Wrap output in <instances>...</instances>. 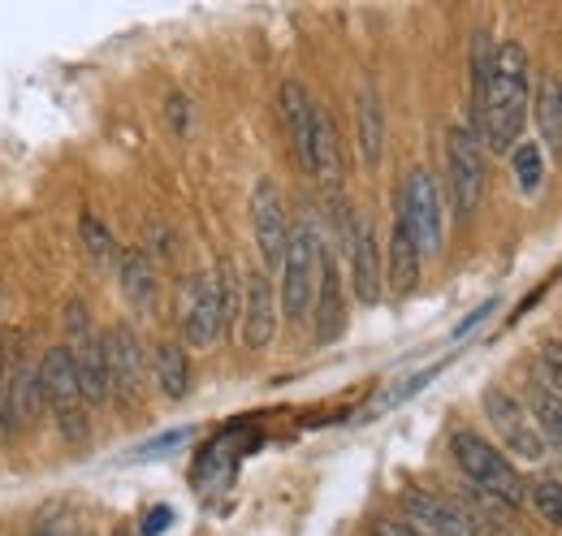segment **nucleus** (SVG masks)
Listing matches in <instances>:
<instances>
[{
	"label": "nucleus",
	"mask_w": 562,
	"mask_h": 536,
	"mask_svg": "<svg viewBox=\"0 0 562 536\" xmlns=\"http://www.w3.org/2000/svg\"><path fill=\"white\" fill-rule=\"evenodd\" d=\"M104 368H109V390L122 402H135L147 386V368H143V346L131 325H109L104 330Z\"/></svg>",
	"instance_id": "9"
},
{
	"label": "nucleus",
	"mask_w": 562,
	"mask_h": 536,
	"mask_svg": "<svg viewBox=\"0 0 562 536\" xmlns=\"http://www.w3.org/2000/svg\"><path fill=\"white\" fill-rule=\"evenodd\" d=\"M450 450H454V464L463 468V476L481 489V493H490L493 502H502V506H519L524 502V480H519V471L510 468V459L490 446L481 433H468V428H459L454 437H450Z\"/></svg>",
	"instance_id": "3"
},
{
	"label": "nucleus",
	"mask_w": 562,
	"mask_h": 536,
	"mask_svg": "<svg viewBox=\"0 0 562 536\" xmlns=\"http://www.w3.org/2000/svg\"><path fill=\"white\" fill-rule=\"evenodd\" d=\"M355 138H359L363 165L376 169L381 156H385V113H381V96L372 87H363L359 100H355Z\"/></svg>",
	"instance_id": "19"
},
{
	"label": "nucleus",
	"mask_w": 562,
	"mask_h": 536,
	"mask_svg": "<svg viewBox=\"0 0 562 536\" xmlns=\"http://www.w3.org/2000/svg\"><path fill=\"white\" fill-rule=\"evenodd\" d=\"M537 126L550 143V156H562V74H546L537 87Z\"/></svg>",
	"instance_id": "23"
},
{
	"label": "nucleus",
	"mask_w": 562,
	"mask_h": 536,
	"mask_svg": "<svg viewBox=\"0 0 562 536\" xmlns=\"http://www.w3.org/2000/svg\"><path fill=\"white\" fill-rule=\"evenodd\" d=\"M493 308H497V303H493V299H490V303H485V308H476V312H472L468 321H459V330H454V337H463V334H468V330H472V325H481V321L490 316Z\"/></svg>",
	"instance_id": "34"
},
{
	"label": "nucleus",
	"mask_w": 562,
	"mask_h": 536,
	"mask_svg": "<svg viewBox=\"0 0 562 536\" xmlns=\"http://www.w3.org/2000/svg\"><path fill=\"white\" fill-rule=\"evenodd\" d=\"M251 225H256V247H260L265 268H281L285 243H290V221H285V208H281V196L273 182L256 187V196H251Z\"/></svg>",
	"instance_id": "13"
},
{
	"label": "nucleus",
	"mask_w": 562,
	"mask_h": 536,
	"mask_svg": "<svg viewBox=\"0 0 562 536\" xmlns=\"http://www.w3.org/2000/svg\"><path fill=\"white\" fill-rule=\"evenodd\" d=\"M35 377H40L44 411H53L57 433L70 446H82L91 437V415H87V402H82V390H78V372H74V359L70 350H66V342L53 346V350H44Z\"/></svg>",
	"instance_id": "2"
},
{
	"label": "nucleus",
	"mask_w": 562,
	"mask_h": 536,
	"mask_svg": "<svg viewBox=\"0 0 562 536\" xmlns=\"http://www.w3.org/2000/svg\"><path fill=\"white\" fill-rule=\"evenodd\" d=\"M165 118H169V126H173L178 138H187V134H191V100L173 91V96H169V104H165Z\"/></svg>",
	"instance_id": "29"
},
{
	"label": "nucleus",
	"mask_w": 562,
	"mask_h": 536,
	"mask_svg": "<svg viewBox=\"0 0 562 536\" xmlns=\"http://www.w3.org/2000/svg\"><path fill=\"white\" fill-rule=\"evenodd\" d=\"M117 286H122V294L135 312L156 308V268L143 252H122L117 256Z\"/></svg>",
	"instance_id": "20"
},
{
	"label": "nucleus",
	"mask_w": 562,
	"mask_h": 536,
	"mask_svg": "<svg viewBox=\"0 0 562 536\" xmlns=\"http://www.w3.org/2000/svg\"><path fill=\"white\" fill-rule=\"evenodd\" d=\"M225 330V316H221V286H216V268L195 277L191 294H187V308H182V334L195 350H209L212 342Z\"/></svg>",
	"instance_id": "12"
},
{
	"label": "nucleus",
	"mask_w": 562,
	"mask_h": 536,
	"mask_svg": "<svg viewBox=\"0 0 562 536\" xmlns=\"http://www.w3.org/2000/svg\"><path fill=\"white\" fill-rule=\"evenodd\" d=\"M403 511L412 515L407 524L420 528L424 536H481L476 520L459 502H450L441 493H428V489H407L403 493Z\"/></svg>",
	"instance_id": "11"
},
{
	"label": "nucleus",
	"mask_w": 562,
	"mask_h": 536,
	"mask_svg": "<svg viewBox=\"0 0 562 536\" xmlns=\"http://www.w3.org/2000/svg\"><path fill=\"white\" fill-rule=\"evenodd\" d=\"M40 411H44V399H40L35 368H26V364L9 368V433L13 428H31L40 420Z\"/></svg>",
	"instance_id": "21"
},
{
	"label": "nucleus",
	"mask_w": 562,
	"mask_h": 536,
	"mask_svg": "<svg viewBox=\"0 0 562 536\" xmlns=\"http://www.w3.org/2000/svg\"><path fill=\"white\" fill-rule=\"evenodd\" d=\"M385 286H390V294H412L416 290V281H420V247H416V238H412V230H407V221L403 216H394V230H390V265H385Z\"/></svg>",
	"instance_id": "17"
},
{
	"label": "nucleus",
	"mask_w": 562,
	"mask_h": 536,
	"mask_svg": "<svg viewBox=\"0 0 562 536\" xmlns=\"http://www.w3.org/2000/svg\"><path fill=\"white\" fill-rule=\"evenodd\" d=\"M481 406H485V415H490L493 433L502 437V446H510L519 459L537 464V459L546 455V437L537 433V424L528 420L524 402L515 399V394H506L502 386H490V390L481 394Z\"/></svg>",
	"instance_id": "8"
},
{
	"label": "nucleus",
	"mask_w": 562,
	"mask_h": 536,
	"mask_svg": "<svg viewBox=\"0 0 562 536\" xmlns=\"http://www.w3.org/2000/svg\"><path fill=\"white\" fill-rule=\"evenodd\" d=\"M66 350L74 359V372H78V390H82V402L100 406L109 402V368H104V342L91 330V316L82 303H70L66 312Z\"/></svg>",
	"instance_id": "6"
},
{
	"label": "nucleus",
	"mask_w": 562,
	"mask_h": 536,
	"mask_svg": "<svg viewBox=\"0 0 562 536\" xmlns=\"http://www.w3.org/2000/svg\"><path fill=\"white\" fill-rule=\"evenodd\" d=\"M169 524H173V511H169V506H156V511H147V520H143V536L165 533Z\"/></svg>",
	"instance_id": "33"
},
{
	"label": "nucleus",
	"mask_w": 562,
	"mask_h": 536,
	"mask_svg": "<svg viewBox=\"0 0 562 536\" xmlns=\"http://www.w3.org/2000/svg\"><path fill=\"white\" fill-rule=\"evenodd\" d=\"M372 536H424V533L412 528L407 520H376V524H372Z\"/></svg>",
	"instance_id": "31"
},
{
	"label": "nucleus",
	"mask_w": 562,
	"mask_h": 536,
	"mask_svg": "<svg viewBox=\"0 0 562 536\" xmlns=\"http://www.w3.org/2000/svg\"><path fill=\"white\" fill-rule=\"evenodd\" d=\"M321 187H342V147H338V126L329 118V109L316 104V131H312V169H307Z\"/></svg>",
	"instance_id": "18"
},
{
	"label": "nucleus",
	"mask_w": 562,
	"mask_h": 536,
	"mask_svg": "<svg viewBox=\"0 0 562 536\" xmlns=\"http://www.w3.org/2000/svg\"><path fill=\"white\" fill-rule=\"evenodd\" d=\"M510 160H515V178H519V187L524 191H537L541 187V147L537 143H515L510 147Z\"/></svg>",
	"instance_id": "27"
},
{
	"label": "nucleus",
	"mask_w": 562,
	"mask_h": 536,
	"mask_svg": "<svg viewBox=\"0 0 562 536\" xmlns=\"http://www.w3.org/2000/svg\"><path fill=\"white\" fill-rule=\"evenodd\" d=\"M528 53L510 40L493 53L490 82H485V96L472 113L476 122V138L490 147V152H510L515 138L524 131V118H528Z\"/></svg>",
	"instance_id": "1"
},
{
	"label": "nucleus",
	"mask_w": 562,
	"mask_h": 536,
	"mask_svg": "<svg viewBox=\"0 0 562 536\" xmlns=\"http://www.w3.org/2000/svg\"><path fill=\"white\" fill-rule=\"evenodd\" d=\"M528 502H532V511H537L546 524L562 528V484L559 480H532Z\"/></svg>",
	"instance_id": "26"
},
{
	"label": "nucleus",
	"mask_w": 562,
	"mask_h": 536,
	"mask_svg": "<svg viewBox=\"0 0 562 536\" xmlns=\"http://www.w3.org/2000/svg\"><path fill=\"white\" fill-rule=\"evenodd\" d=\"M182 442H191V428H173V433H165V437H156V442H147L143 450H135L131 459L135 464H147V459H160V455H173Z\"/></svg>",
	"instance_id": "28"
},
{
	"label": "nucleus",
	"mask_w": 562,
	"mask_h": 536,
	"mask_svg": "<svg viewBox=\"0 0 562 536\" xmlns=\"http://www.w3.org/2000/svg\"><path fill=\"white\" fill-rule=\"evenodd\" d=\"M312 321H316V342L329 346L347 330V303H342V277L334 256L321 247V272H316V299H312Z\"/></svg>",
	"instance_id": "16"
},
{
	"label": "nucleus",
	"mask_w": 562,
	"mask_h": 536,
	"mask_svg": "<svg viewBox=\"0 0 562 536\" xmlns=\"http://www.w3.org/2000/svg\"><path fill=\"white\" fill-rule=\"evenodd\" d=\"M528 402H532V415H537V424L546 428V437H550L554 446H562V394L559 390H550L546 381H532Z\"/></svg>",
	"instance_id": "24"
},
{
	"label": "nucleus",
	"mask_w": 562,
	"mask_h": 536,
	"mask_svg": "<svg viewBox=\"0 0 562 536\" xmlns=\"http://www.w3.org/2000/svg\"><path fill=\"white\" fill-rule=\"evenodd\" d=\"M151 372H156V386L165 399H187L191 394V359L178 342H160L156 346V359H151Z\"/></svg>",
	"instance_id": "22"
},
{
	"label": "nucleus",
	"mask_w": 562,
	"mask_h": 536,
	"mask_svg": "<svg viewBox=\"0 0 562 536\" xmlns=\"http://www.w3.org/2000/svg\"><path fill=\"white\" fill-rule=\"evenodd\" d=\"M541 364H546V377H541V381L562 394V342H546V346H541Z\"/></svg>",
	"instance_id": "30"
},
{
	"label": "nucleus",
	"mask_w": 562,
	"mask_h": 536,
	"mask_svg": "<svg viewBox=\"0 0 562 536\" xmlns=\"http://www.w3.org/2000/svg\"><path fill=\"white\" fill-rule=\"evenodd\" d=\"M278 109H281V126L290 138V152L299 160V169H312V131H316V100L303 91V82H281L278 91Z\"/></svg>",
	"instance_id": "15"
},
{
	"label": "nucleus",
	"mask_w": 562,
	"mask_h": 536,
	"mask_svg": "<svg viewBox=\"0 0 562 536\" xmlns=\"http://www.w3.org/2000/svg\"><path fill=\"white\" fill-rule=\"evenodd\" d=\"M78 234H82V252L91 256V265H100V268L117 265V243H113V234H109L91 212L78 216Z\"/></svg>",
	"instance_id": "25"
},
{
	"label": "nucleus",
	"mask_w": 562,
	"mask_h": 536,
	"mask_svg": "<svg viewBox=\"0 0 562 536\" xmlns=\"http://www.w3.org/2000/svg\"><path fill=\"white\" fill-rule=\"evenodd\" d=\"M0 424L9 428V355H4V342H0Z\"/></svg>",
	"instance_id": "32"
},
{
	"label": "nucleus",
	"mask_w": 562,
	"mask_h": 536,
	"mask_svg": "<svg viewBox=\"0 0 562 536\" xmlns=\"http://www.w3.org/2000/svg\"><path fill=\"white\" fill-rule=\"evenodd\" d=\"M321 238L316 230L307 225H294L290 230V243H285V256H281V312L285 321H307L312 312V299H316V272H321Z\"/></svg>",
	"instance_id": "4"
},
{
	"label": "nucleus",
	"mask_w": 562,
	"mask_h": 536,
	"mask_svg": "<svg viewBox=\"0 0 562 536\" xmlns=\"http://www.w3.org/2000/svg\"><path fill=\"white\" fill-rule=\"evenodd\" d=\"M31 536H53V528H48V524H40V528H35Z\"/></svg>",
	"instance_id": "35"
},
{
	"label": "nucleus",
	"mask_w": 562,
	"mask_h": 536,
	"mask_svg": "<svg viewBox=\"0 0 562 536\" xmlns=\"http://www.w3.org/2000/svg\"><path fill=\"white\" fill-rule=\"evenodd\" d=\"M278 334V294L269 272H251L243 286V346L265 350Z\"/></svg>",
	"instance_id": "14"
},
{
	"label": "nucleus",
	"mask_w": 562,
	"mask_h": 536,
	"mask_svg": "<svg viewBox=\"0 0 562 536\" xmlns=\"http://www.w3.org/2000/svg\"><path fill=\"white\" fill-rule=\"evenodd\" d=\"M446 178H450L454 216L468 221L485 200V147H481L476 131L454 126L446 134Z\"/></svg>",
	"instance_id": "5"
},
{
	"label": "nucleus",
	"mask_w": 562,
	"mask_h": 536,
	"mask_svg": "<svg viewBox=\"0 0 562 536\" xmlns=\"http://www.w3.org/2000/svg\"><path fill=\"white\" fill-rule=\"evenodd\" d=\"M342 234H347V256H351V286L355 299L363 308H376L385 294V277H381V256H376V238L368 230V221L351 216L342 208Z\"/></svg>",
	"instance_id": "10"
},
{
	"label": "nucleus",
	"mask_w": 562,
	"mask_h": 536,
	"mask_svg": "<svg viewBox=\"0 0 562 536\" xmlns=\"http://www.w3.org/2000/svg\"><path fill=\"white\" fill-rule=\"evenodd\" d=\"M398 216L407 221L420 256L441 252V191L432 182L428 169H412L403 178V200H398Z\"/></svg>",
	"instance_id": "7"
}]
</instances>
